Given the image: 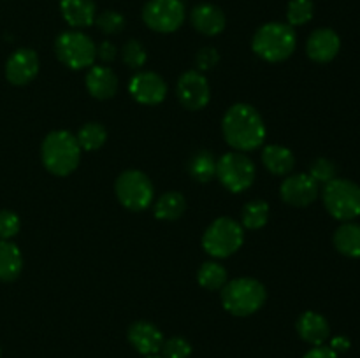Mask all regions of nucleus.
<instances>
[{"label":"nucleus","mask_w":360,"mask_h":358,"mask_svg":"<svg viewBox=\"0 0 360 358\" xmlns=\"http://www.w3.org/2000/svg\"><path fill=\"white\" fill-rule=\"evenodd\" d=\"M221 132L229 146L236 151H255L264 144L267 135L266 123L260 112L250 104L231 105L221 119Z\"/></svg>","instance_id":"f257e3e1"},{"label":"nucleus","mask_w":360,"mask_h":358,"mask_svg":"<svg viewBox=\"0 0 360 358\" xmlns=\"http://www.w3.org/2000/svg\"><path fill=\"white\" fill-rule=\"evenodd\" d=\"M41 160L46 171L53 175L72 174L81 160V147L76 135L67 130H53L44 137L41 146Z\"/></svg>","instance_id":"f03ea898"},{"label":"nucleus","mask_w":360,"mask_h":358,"mask_svg":"<svg viewBox=\"0 0 360 358\" xmlns=\"http://www.w3.org/2000/svg\"><path fill=\"white\" fill-rule=\"evenodd\" d=\"M295 46H297V35L294 27L278 21L262 25L252 39L253 53L269 63H280L290 58L292 53L295 51Z\"/></svg>","instance_id":"7ed1b4c3"},{"label":"nucleus","mask_w":360,"mask_h":358,"mask_svg":"<svg viewBox=\"0 0 360 358\" xmlns=\"http://www.w3.org/2000/svg\"><path fill=\"white\" fill-rule=\"evenodd\" d=\"M266 298V286L255 277H238L227 281V284L221 288V305L225 311L239 318L259 311Z\"/></svg>","instance_id":"20e7f679"},{"label":"nucleus","mask_w":360,"mask_h":358,"mask_svg":"<svg viewBox=\"0 0 360 358\" xmlns=\"http://www.w3.org/2000/svg\"><path fill=\"white\" fill-rule=\"evenodd\" d=\"M245 228L229 216L217 218L202 235V248L213 258H229L241 249Z\"/></svg>","instance_id":"39448f33"},{"label":"nucleus","mask_w":360,"mask_h":358,"mask_svg":"<svg viewBox=\"0 0 360 358\" xmlns=\"http://www.w3.org/2000/svg\"><path fill=\"white\" fill-rule=\"evenodd\" d=\"M322 200L327 213L340 221H354L360 216V186L350 179L336 178L323 185Z\"/></svg>","instance_id":"423d86ee"},{"label":"nucleus","mask_w":360,"mask_h":358,"mask_svg":"<svg viewBox=\"0 0 360 358\" xmlns=\"http://www.w3.org/2000/svg\"><path fill=\"white\" fill-rule=\"evenodd\" d=\"M56 58L72 70L90 69L97 56L94 41L81 30H67L55 41Z\"/></svg>","instance_id":"0eeeda50"},{"label":"nucleus","mask_w":360,"mask_h":358,"mask_svg":"<svg viewBox=\"0 0 360 358\" xmlns=\"http://www.w3.org/2000/svg\"><path fill=\"white\" fill-rule=\"evenodd\" d=\"M115 192L120 204L129 211H136V213L148 209L155 197L151 179L144 172L136 171V168L123 171L118 175L115 183Z\"/></svg>","instance_id":"6e6552de"},{"label":"nucleus","mask_w":360,"mask_h":358,"mask_svg":"<svg viewBox=\"0 0 360 358\" xmlns=\"http://www.w3.org/2000/svg\"><path fill=\"white\" fill-rule=\"evenodd\" d=\"M217 178L229 192H246L257 178L255 164L246 153L231 151L217 160Z\"/></svg>","instance_id":"1a4fd4ad"},{"label":"nucleus","mask_w":360,"mask_h":358,"mask_svg":"<svg viewBox=\"0 0 360 358\" xmlns=\"http://www.w3.org/2000/svg\"><path fill=\"white\" fill-rule=\"evenodd\" d=\"M186 18L181 0H150L143 7V21L148 28L158 34H172Z\"/></svg>","instance_id":"9d476101"},{"label":"nucleus","mask_w":360,"mask_h":358,"mask_svg":"<svg viewBox=\"0 0 360 358\" xmlns=\"http://www.w3.org/2000/svg\"><path fill=\"white\" fill-rule=\"evenodd\" d=\"M179 104L188 111H200L211 100V88L207 79L199 70H186L176 84Z\"/></svg>","instance_id":"9b49d317"},{"label":"nucleus","mask_w":360,"mask_h":358,"mask_svg":"<svg viewBox=\"0 0 360 358\" xmlns=\"http://www.w3.org/2000/svg\"><path fill=\"white\" fill-rule=\"evenodd\" d=\"M319 193L320 185L306 172L287 175L280 186L281 199L292 207H308L315 202Z\"/></svg>","instance_id":"f8f14e48"},{"label":"nucleus","mask_w":360,"mask_h":358,"mask_svg":"<svg viewBox=\"0 0 360 358\" xmlns=\"http://www.w3.org/2000/svg\"><path fill=\"white\" fill-rule=\"evenodd\" d=\"M129 91L136 102L143 105H157L167 95V84L157 72L143 70L132 76L129 83Z\"/></svg>","instance_id":"ddd939ff"},{"label":"nucleus","mask_w":360,"mask_h":358,"mask_svg":"<svg viewBox=\"0 0 360 358\" xmlns=\"http://www.w3.org/2000/svg\"><path fill=\"white\" fill-rule=\"evenodd\" d=\"M39 56L34 49L21 48L9 56L6 63V77L14 86H25L39 74Z\"/></svg>","instance_id":"4468645a"},{"label":"nucleus","mask_w":360,"mask_h":358,"mask_svg":"<svg viewBox=\"0 0 360 358\" xmlns=\"http://www.w3.org/2000/svg\"><path fill=\"white\" fill-rule=\"evenodd\" d=\"M341 49V39L333 28H319L306 42V53L316 63H329Z\"/></svg>","instance_id":"2eb2a0df"},{"label":"nucleus","mask_w":360,"mask_h":358,"mask_svg":"<svg viewBox=\"0 0 360 358\" xmlns=\"http://www.w3.org/2000/svg\"><path fill=\"white\" fill-rule=\"evenodd\" d=\"M127 337H129V343L132 344L134 350L144 357L160 353L162 346H164V336L158 330V326H155L150 321H144V319L132 323Z\"/></svg>","instance_id":"dca6fc26"},{"label":"nucleus","mask_w":360,"mask_h":358,"mask_svg":"<svg viewBox=\"0 0 360 358\" xmlns=\"http://www.w3.org/2000/svg\"><path fill=\"white\" fill-rule=\"evenodd\" d=\"M190 23H192V27L199 34L213 37V35L221 34L225 30L227 20H225V14L220 7L204 2L192 9V13H190Z\"/></svg>","instance_id":"f3484780"},{"label":"nucleus","mask_w":360,"mask_h":358,"mask_svg":"<svg viewBox=\"0 0 360 358\" xmlns=\"http://www.w3.org/2000/svg\"><path fill=\"white\" fill-rule=\"evenodd\" d=\"M84 83H86L88 93L98 100L112 98L118 91V77L105 65H91L84 77Z\"/></svg>","instance_id":"a211bd4d"},{"label":"nucleus","mask_w":360,"mask_h":358,"mask_svg":"<svg viewBox=\"0 0 360 358\" xmlns=\"http://www.w3.org/2000/svg\"><path fill=\"white\" fill-rule=\"evenodd\" d=\"M297 333L311 346H322L330 336L329 321L320 312L306 311L297 319Z\"/></svg>","instance_id":"6ab92c4d"},{"label":"nucleus","mask_w":360,"mask_h":358,"mask_svg":"<svg viewBox=\"0 0 360 358\" xmlns=\"http://www.w3.org/2000/svg\"><path fill=\"white\" fill-rule=\"evenodd\" d=\"M63 20L72 28H88L95 23L97 7L94 0H60Z\"/></svg>","instance_id":"aec40b11"},{"label":"nucleus","mask_w":360,"mask_h":358,"mask_svg":"<svg viewBox=\"0 0 360 358\" xmlns=\"http://www.w3.org/2000/svg\"><path fill=\"white\" fill-rule=\"evenodd\" d=\"M262 164L271 174L288 175L295 167V157L292 150L281 144H269L262 151Z\"/></svg>","instance_id":"412c9836"},{"label":"nucleus","mask_w":360,"mask_h":358,"mask_svg":"<svg viewBox=\"0 0 360 358\" xmlns=\"http://www.w3.org/2000/svg\"><path fill=\"white\" fill-rule=\"evenodd\" d=\"M334 248L348 258H360V225L345 221L334 232Z\"/></svg>","instance_id":"4be33fe9"},{"label":"nucleus","mask_w":360,"mask_h":358,"mask_svg":"<svg viewBox=\"0 0 360 358\" xmlns=\"http://www.w3.org/2000/svg\"><path fill=\"white\" fill-rule=\"evenodd\" d=\"M23 270V255L11 241H0V281H14Z\"/></svg>","instance_id":"5701e85b"},{"label":"nucleus","mask_w":360,"mask_h":358,"mask_svg":"<svg viewBox=\"0 0 360 358\" xmlns=\"http://www.w3.org/2000/svg\"><path fill=\"white\" fill-rule=\"evenodd\" d=\"M186 211V200L179 192H167L155 202L153 213L162 221H174Z\"/></svg>","instance_id":"b1692460"},{"label":"nucleus","mask_w":360,"mask_h":358,"mask_svg":"<svg viewBox=\"0 0 360 358\" xmlns=\"http://www.w3.org/2000/svg\"><path fill=\"white\" fill-rule=\"evenodd\" d=\"M190 178L199 183H210L217 178V158L211 151L200 150L188 161Z\"/></svg>","instance_id":"393cba45"},{"label":"nucleus","mask_w":360,"mask_h":358,"mask_svg":"<svg viewBox=\"0 0 360 358\" xmlns=\"http://www.w3.org/2000/svg\"><path fill=\"white\" fill-rule=\"evenodd\" d=\"M197 281H199L200 286L206 288V290L210 291L221 290L229 281L227 269H225L221 263L214 262V260L204 262L202 265L199 267V272H197Z\"/></svg>","instance_id":"a878e982"},{"label":"nucleus","mask_w":360,"mask_h":358,"mask_svg":"<svg viewBox=\"0 0 360 358\" xmlns=\"http://www.w3.org/2000/svg\"><path fill=\"white\" fill-rule=\"evenodd\" d=\"M269 221V204L266 200H250L245 204L241 213L243 228L260 230Z\"/></svg>","instance_id":"bb28decb"},{"label":"nucleus","mask_w":360,"mask_h":358,"mask_svg":"<svg viewBox=\"0 0 360 358\" xmlns=\"http://www.w3.org/2000/svg\"><path fill=\"white\" fill-rule=\"evenodd\" d=\"M76 139L77 142H79L81 150L97 151L101 150L105 144V140H108V130H105V126L101 125V123L88 121L81 126Z\"/></svg>","instance_id":"cd10ccee"},{"label":"nucleus","mask_w":360,"mask_h":358,"mask_svg":"<svg viewBox=\"0 0 360 358\" xmlns=\"http://www.w3.org/2000/svg\"><path fill=\"white\" fill-rule=\"evenodd\" d=\"M315 6L311 0H290L287 7V21L290 27H301L311 21Z\"/></svg>","instance_id":"c85d7f7f"},{"label":"nucleus","mask_w":360,"mask_h":358,"mask_svg":"<svg viewBox=\"0 0 360 358\" xmlns=\"http://www.w3.org/2000/svg\"><path fill=\"white\" fill-rule=\"evenodd\" d=\"M122 60L129 69H141V67H144V63H146L148 60L146 48H144L139 41H136V39H130V41L125 42V46H123Z\"/></svg>","instance_id":"c756f323"},{"label":"nucleus","mask_w":360,"mask_h":358,"mask_svg":"<svg viewBox=\"0 0 360 358\" xmlns=\"http://www.w3.org/2000/svg\"><path fill=\"white\" fill-rule=\"evenodd\" d=\"M308 174L311 175L319 185H327V183H330L333 179L338 178V168L336 164H334L333 160H329V158H316V160H313L311 165H309Z\"/></svg>","instance_id":"7c9ffc66"},{"label":"nucleus","mask_w":360,"mask_h":358,"mask_svg":"<svg viewBox=\"0 0 360 358\" xmlns=\"http://www.w3.org/2000/svg\"><path fill=\"white\" fill-rule=\"evenodd\" d=\"M95 25L105 35H116L125 28V18L116 11H104L95 18Z\"/></svg>","instance_id":"2f4dec72"},{"label":"nucleus","mask_w":360,"mask_h":358,"mask_svg":"<svg viewBox=\"0 0 360 358\" xmlns=\"http://www.w3.org/2000/svg\"><path fill=\"white\" fill-rule=\"evenodd\" d=\"M160 351L164 358H188L192 354V346L185 337H171L164 340Z\"/></svg>","instance_id":"473e14b6"},{"label":"nucleus","mask_w":360,"mask_h":358,"mask_svg":"<svg viewBox=\"0 0 360 358\" xmlns=\"http://www.w3.org/2000/svg\"><path fill=\"white\" fill-rule=\"evenodd\" d=\"M20 216L13 211H0V239L11 241L20 232Z\"/></svg>","instance_id":"72a5a7b5"},{"label":"nucleus","mask_w":360,"mask_h":358,"mask_svg":"<svg viewBox=\"0 0 360 358\" xmlns=\"http://www.w3.org/2000/svg\"><path fill=\"white\" fill-rule=\"evenodd\" d=\"M220 62V53L217 51L211 46H206V48L200 49L195 56V63L199 72H207V70H213L214 67Z\"/></svg>","instance_id":"f704fd0d"},{"label":"nucleus","mask_w":360,"mask_h":358,"mask_svg":"<svg viewBox=\"0 0 360 358\" xmlns=\"http://www.w3.org/2000/svg\"><path fill=\"white\" fill-rule=\"evenodd\" d=\"M116 55H118V49L109 41H104L97 48V58H101L104 63H111L116 58Z\"/></svg>","instance_id":"c9c22d12"},{"label":"nucleus","mask_w":360,"mask_h":358,"mask_svg":"<svg viewBox=\"0 0 360 358\" xmlns=\"http://www.w3.org/2000/svg\"><path fill=\"white\" fill-rule=\"evenodd\" d=\"M304 358H338V353H334L329 346H315L304 354Z\"/></svg>","instance_id":"e433bc0d"},{"label":"nucleus","mask_w":360,"mask_h":358,"mask_svg":"<svg viewBox=\"0 0 360 358\" xmlns=\"http://www.w3.org/2000/svg\"><path fill=\"white\" fill-rule=\"evenodd\" d=\"M329 347L334 351V353H345V351L350 350V340H348L347 337H343V336H338V337H334L333 340H330Z\"/></svg>","instance_id":"4c0bfd02"},{"label":"nucleus","mask_w":360,"mask_h":358,"mask_svg":"<svg viewBox=\"0 0 360 358\" xmlns=\"http://www.w3.org/2000/svg\"><path fill=\"white\" fill-rule=\"evenodd\" d=\"M146 358H164V357H157V354H151V357H146Z\"/></svg>","instance_id":"58836bf2"}]
</instances>
